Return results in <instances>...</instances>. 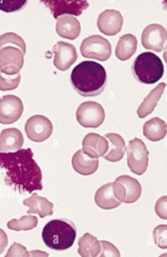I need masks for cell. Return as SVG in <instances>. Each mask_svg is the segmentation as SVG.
Masks as SVG:
<instances>
[{
	"label": "cell",
	"instance_id": "6da1fadb",
	"mask_svg": "<svg viewBox=\"0 0 167 257\" xmlns=\"http://www.w3.org/2000/svg\"><path fill=\"white\" fill-rule=\"evenodd\" d=\"M30 148L1 153L0 166L6 184L20 193L41 190L42 172Z\"/></svg>",
	"mask_w": 167,
	"mask_h": 257
},
{
	"label": "cell",
	"instance_id": "7a4b0ae2",
	"mask_svg": "<svg viewBox=\"0 0 167 257\" xmlns=\"http://www.w3.org/2000/svg\"><path fill=\"white\" fill-rule=\"evenodd\" d=\"M70 82L73 89L80 95L95 96L100 94L106 85V71L100 63L84 61L72 70Z\"/></svg>",
	"mask_w": 167,
	"mask_h": 257
},
{
	"label": "cell",
	"instance_id": "3957f363",
	"mask_svg": "<svg viewBox=\"0 0 167 257\" xmlns=\"http://www.w3.org/2000/svg\"><path fill=\"white\" fill-rule=\"evenodd\" d=\"M1 74L14 76L20 74L26 53L25 42L18 34L8 32L0 37Z\"/></svg>",
	"mask_w": 167,
	"mask_h": 257
},
{
	"label": "cell",
	"instance_id": "277c9868",
	"mask_svg": "<svg viewBox=\"0 0 167 257\" xmlns=\"http://www.w3.org/2000/svg\"><path fill=\"white\" fill-rule=\"evenodd\" d=\"M76 235L74 224L66 218L53 219L47 222L42 231V239L49 248L63 250L72 246Z\"/></svg>",
	"mask_w": 167,
	"mask_h": 257
},
{
	"label": "cell",
	"instance_id": "5b68a950",
	"mask_svg": "<svg viewBox=\"0 0 167 257\" xmlns=\"http://www.w3.org/2000/svg\"><path fill=\"white\" fill-rule=\"evenodd\" d=\"M132 71L139 82L151 84L157 82L162 77L164 67L158 56L152 52H145L134 60Z\"/></svg>",
	"mask_w": 167,
	"mask_h": 257
},
{
	"label": "cell",
	"instance_id": "8992f818",
	"mask_svg": "<svg viewBox=\"0 0 167 257\" xmlns=\"http://www.w3.org/2000/svg\"><path fill=\"white\" fill-rule=\"evenodd\" d=\"M127 165L130 171L137 175H142L148 167L149 151L140 139L129 141L126 148Z\"/></svg>",
	"mask_w": 167,
	"mask_h": 257
},
{
	"label": "cell",
	"instance_id": "52a82bcc",
	"mask_svg": "<svg viewBox=\"0 0 167 257\" xmlns=\"http://www.w3.org/2000/svg\"><path fill=\"white\" fill-rule=\"evenodd\" d=\"M113 186L116 197L125 203L136 202L141 194V184L136 179L129 175L117 177L113 182Z\"/></svg>",
	"mask_w": 167,
	"mask_h": 257
},
{
	"label": "cell",
	"instance_id": "ba28073f",
	"mask_svg": "<svg viewBox=\"0 0 167 257\" xmlns=\"http://www.w3.org/2000/svg\"><path fill=\"white\" fill-rule=\"evenodd\" d=\"M80 51L84 57L100 61L108 60L112 53L111 45L109 41L98 35H92L84 39Z\"/></svg>",
	"mask_w": 167,
	"mask_h": 257
},
{
	"label": "cell",
	"instance_id": "9c48e42d",
	"mask_svg": "<svg viewBox=\"0 0 167 257\" xmlns=\"http://www.w3.org/2000/svg\"><path fill=\"white\" fill-rule=\"evenodd\" d=\"M76 117L81 126L87 128H97L104 122L105 113L100 103L88 101L79 105L76 111Z\"/></svg>",
	"mask_w": 167,
	"mask_h": 257
},
{
	"label": "cell",
	"instance_id": "30bf717a",
	"mask_svg": "<svg viewBox=\"0 0 167 257\" xmlns=\"http://www.w3.org/2000/svg\"><path fill=\"white\" fill-rule=\"evenodd\" d=\"M25 131L30 140L35 142H42L51 136L53 125L47 117L37 114L28 118L25 125Z\"/></svg>",
	"mask_w": 167,
	"mask_h": 257
},
{
	"label": "cell",
	"instance_id": "8fae6325",
	"mask_svg": "<svg viewBox=\"0 0 167 257\" xmlns=\"http://www.w3.org/2000/svg\"><path fill=\"white\" fill-rule=\"evenodd\" d=\"M141 43L146 49L161 52L167 43L166 30L158 24L148 25L142 33Z\"/></svg>",
	"mask_w": 167,
	"mask_h": 257
},
{
	"label": "cell",
	"instance_id": "7c38bea8",
	"mask_svg": "<svg viewBox=\"0 0 167 257\" xmlns=\"http://www.w3.org/2000/svg\"><path fill=\"white\" fill-rule=\"evenodd\" d=\"M23 111V104L18 96L8 94L0 100V122L11 124L18 120Z\"/></svg>",
	"mask_w": 167,
	"mask_h": 257
},
{
	"label": "cell",
	"instance_id": "4fadbf2b",
	"mask_svg": "<svg viewBox=\"0 0 167 257\" xmlns=\"http://www.w3.org/2000/svg\"><path fill=\"white\" fill-rule=\"evenodd\" d=\"M50 10L53 17L57 19L63 14L79 16L89 6L85 1L50 0L41 1Z\"/></svg>",
	"mask_w": 167,
	"mask_h": 257
},
{
	"label": "cell",
	"instance_id": "5bb4252c",
	"mask_svg": "<svg viewBox=\"0 0 167 257\" xmlns=\"http://www.w3.org/2000/svg\"><path fill=\"white\" fill-rule=\"evenodd\" d=\"M52 50L54 54V65L61 71L69 69L77 58L75 47L69 43L58 41Z\"/></svg>",
	"mask_w": 167,
	"mask_h": 257
},
{
	"label": "cell",
	"instance_id": "9a60e30c",
	"mask_svg": "<svg viewBox=\"0 0 167 257\" xmlns=\"http://www.w3.org/2000/svg\"><path fill=\"white\" fill-rule=\"evenodd\" d=\"M123 19L121 13L113 9L106 10L99 16L97 26L99 31L107 36H114L122 29Z\"/></svg>",
	"mask_w": 167,
	"mask_h": 257
},
{
	"label": "cell",
	"instance_id": "2e32d148",
	"mask_svg": "<svg viewBox=\"0 0 167 257\" xmlns=\"http://www.w3.org/2000/svg\"><path fill=\"white\" fill-rule=\"evenodd\" d=\"M82 150L85 153L94 158L103 157L108 149L107 140L95 133L86 135L82 141Z\"/></svg>",
	"mask_w": 167,
	"mask_h": 257
},
{
	"label": "cell",
	"instance_id": "e0dca14e",
	"mask_svg": "<svg viewBox=\"0 0 167 257\" xmlns=\"http://www.w3.org/2000/svg\"><path fill=\"white\" fill-rule=\"evenodd\" d=\"M71 164L75 172L80 175L88 176L94 174L97 170L99 159L91 157L80 149L73 155Z\"/></svg>",
	"mask_w": 167,
	"mask_h": 257
},
{
	"label": "cell",
	"instance_id": "ac0fdd59",
	"mask_svg": "<svg viewBox=\"0 0 167 257\" xmlns=\"http://www.w3.org/2000/svg\"><path fill=\"white\" fill-rule=\"evenodd\" d=\"M24 138L21 132L14 127L3 130L0 135L1 153L15 152L21 150Z\"/></svg>",
	"mask_w": 167,
	"mask_h": 257
},
{
	"label": "cell",
	"instance_id": "d6986e66",
	"mask_svg": "<svg viewBox=\"0 0 167 257\" xmlns=\"http://www.w3.org/2000/svg\"><path fill=\"white\" fill-rule=\"evenodd\" d=\"M80 31L79 22L71 15H62L57 20L56 31L62 38L73 40L79 36Z\"/></svg>",
	"mask_w": 167,
	"mask_h": 257
},
{
	"label": "cell",
	"instance_id": "ffe728a7",
	"mask_svg": "<svg viewBox=\"0 0 167 257\" xmlns=\"http://www.w3.org/2000/svg\"><path fill=\"white\" fill-rule=\"evenodd\" d=\"M104 137L108 141V149L103 157L111 162L120 161L126 151L124 140L121 135L114 133H108Z\"/></svg>",
	"mask_w": 167,
	"mask_h": 257
},
{
	"label": "cell",
	"instance_id": "44dd1931",
	"mask_svg": "<svg viewBox=\"0 0 167 257\" xmlns=\"http://www.w3.org/2000/svg\"><path fill=\"white\" fill-rule=\"evenodd\" d=\"M94 199L99 207L106 210L115 208L122 203L115 195L113 183H108L100 187L95 193Z\"/></svg>",
	"mask_w": 167,
	"mask_h": 257
},
{
	"label": "cell",
	"instance_id": "7402d4cb",
	"mask_svg": "<svg viewBox=\"0 0 167 257\" xmlns=\"http://www.w3.org/2000/svg\"><path fill=\"white\" fill-rule=\"evenodd\" d=\"M23 203L29 207L28 214L37 213L41 218L53 214V204L46 198L33 193L31 196L24 200Z\"/></svg>",
	"mask_w": 167,
	"mask_h": 257
},
{
	"label": "cell",
	"instance_id": "603a6c76",
	"mask_svg": "<svg viewBox=\"0 0 167 257\" xmlns=\"http://www.w3.org/2000/svg\"><path fill=\"white\" fill-rule=\"evenodd\" d=\"M165 86L166 84L164 82L159 83L144 98L137 110V113L139 118H143L153 111L157 105V102L160 99Z\"/></svg>",
	"mask_w": 167,
	"mask_h": 257
},
{
	"label": "cell",
	"instance_id": "cb8c5ba5",
	"mask_svg": "<svg viewBox=\"0 0 167 257\" xmlns=\"http://www.w3.org/2000/svg\"><path fill=\"white\" fill-rule=\"evenodd\" d=\"M143 134L148 140L158 142L166 136L167 125L165 121L159 117H152L144 123Z\"/></svg>",
	"mask_w": 167,
	"mask_h": 257
},
{
	"label": "cell",
	"instance_id": "d4e9b609",
	"mask_svg": "<svg viewBox=\"0 0 167 257\" xmlns=\"http://www.w3.org/2000/svg\"><path fill=\"white\" fill-rule=\"evenodd\" d=\"M137 47V40L135 36L127 34L122 36L117 43L115 55L121 61L129 59L135 52Z\"/></svg>",
	"mask_w": 167,
	"mask_h": 257
},
{
	"label": "cell",
	"instance_id": "484cf974",
	"mask_svg": "<svg viewBox=\"0 0 167 257\" xmlns=\"http://www.w3.org/2000/svg\"><path fill=\"white\" fill-rule=\"evenodd\" d=\"M77 252L81 257H97L101 250V244L97 238L87 232L78 240Z\"/></svg>",
	"mask_w": 167,
	"mask_h": 257
},
{
	"label": "cell",
	"instance_id": "4316f807",
	"mask_svg": "<svg viewBox=\"0 0 167 257\" xmlns=\"http://www.w3.org/2000/svg\"><path fill=\"white\" fill-rule=\"evenodd\" d=\"M38 224L36 216L28 215L22 216L20 219H13L7 223V227L13 230H28L35 228Z\"/></svg>",
	"mask_w": 167,
	"mask_h": 257
},
{
	"label": "cell",
	"instance_id": "83f0119b",
	"mask_svg": "<svg viewBox=\"0 0 167 257\" xmlns=\"http://www.w3.org/2000/svg\"><path fill=\"white\" fill-rule=\"evenodd\" d=\"M155 244L160 248H167V224H159L153 231Z\"/></svg>",
	"mask_w": 167,
	"mask_h": 257
},
{
	"label": "cell",
	"instance_id": "f1b7e54d",
	"mask_svg": "<svg viewBox=\"0 0 167 257\" xmlns=\"http://www.w3.org/2000/svg\"><path fill=\"white\" fill-rule=\"evenodd\" d=\"M21 77V74L14 76H7L1 74V90L2 91H8L16 89L20 82Z\"/></svg>",
	"mask_w": 167,
	"mask_h": 257
},
{
	"label": "cell",
	"instance_id": "f546056e",
	"mask_svg": "<svg viewBox=\"0 0 167 257\" xmlns=\"http://www.w3.org/2000/svg\"><path fill=\"white\" fill-rule=\"evenodd\" d=\"M101 250L97 257H120L118 249L111 242L106 240H100Z\"/></svg>",
	"mask_w": 167,
	"mask_h": 257
},
{
	"label": "cell",
	"instance_id": "4dcf8cb0",
	"mask_svg": "<svg viewBox=\"0 0 167 257\" xmlns=\"http://www.w3.org/2000/svg\"><path fill=\"white\" fill-rule=\"evenodd\" d=\"M27 2V1H1L0 8L6 13L15 12L22 9Z\"/></svg>",
	"mask_w": 167,
	"mask_h": 257
},
{
	"label": "cell",
	"instance_id": "1f68e13d",
	"mask_svg": "<svg viewBox=\"0 0 167 257\" xmlns=\"http://www.w3.org/2000/svg\"><path fill=\"white\" fill-rule=\"evenodd\" d=\"M29 251L21 243L14 242L10 247L5 257H28Z\"/></svg>",
	"mask_w": 167,
	"mask_h": 257
},
{
	"label": "cell",
	"instance_id": "d6a6232c",
	"mask_svg": "<svg viewBox=\"0 0 167 257\" xmlns=\"http://www.w3.org/2000/svg\"><path fill=\"white\" fill-rule=\"evenodd\" d=\"M154 210L158 217L167 220V195L161 196L156 201Z\"/></svg>",
	"mask_w": 167,
	"mask_h": 257
},
{
	"label": "cell",
	"instance_id": "836d02e7",
	"mask_svg": "<svg viewBox=\"0 0 167 257\" xmlns=\"http://www.w3.org/2000/svg\"><path fill=\"white\" fill-rule=\"evenodd\" d=\"M49 254L45 251L35 249L29 251L28 257H48Z\"/></svg>",
	"mask_w": 167,
	"mask_h": 257
},
{
	"label": "cell",
	"instance_id": "e575fe53",
	"mask_svg": "<svg viewBox=\"0 0 167 257\" xmlns=\"http://www.w3.org/2000/svg\"><path fill=\"white\" fill-rule=\"evenodd\" d=\"M163 57L165 62L167 63V43L166 44L164 48V52L163 54Z\"/></svg>",
	"mask_w": 167,
	"mask_h": 257
},
{
	"label": "cell",
	"instance_id": "d590c367",
	"mask_svg": "<svg viewBox=\"0 0 167 257\" xmlns=\"http://www.w3.org/2000/svg\"><path fill=\"white\" fill-rule=\"evenodd\" d=\"M158 257H167V253H164L160 254Z\"/></svg>",
	"mask_w": 167,
	"mask_h": 257
}]
</instances>
